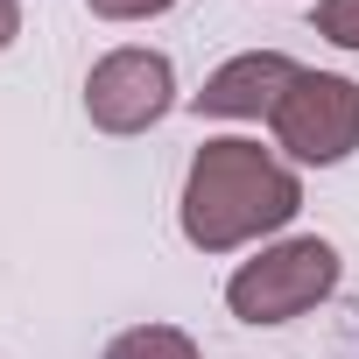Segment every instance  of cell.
I'll use <instances>...</instances> for the list:
<instances>
[{"label": "cell", "instance_id": "1", "mask_svg": "<svg viewBox=\"0 0 359 359\" xmlns=\"http://www.w3.org/2000/svg\"><path fill=\"white\" fill-rule=\"evenodd\" d=\"M303 212V184L282 155H268L261 141H205L191 155V176H184V240L198 254H233L261 233H282L289 219Z\"/></svg>", "mask_w": 359, "mask_h": 359}, {"label": "cell", "instance_id": "2", "mask_svg": "<svg viewBox=\"0 0 359 359\" xmlns=\"http://www.w3.org/2000/svg\"><path fill=\"white\" fill-rule=\"evenodd\" d=\"M338 275H345L338 247L317 240V233H296V240H275V247H261L254 261L233 268L226 310H233L240 324H289V317L317 310V303L338 289Z\"/></svg>", "mask_w": 359, "mask_h": 359}, {"label": "cell", "instance_id": "3", "mask_svg": "<svg viewBox=\"0 0 359 359\" xmlns=\"http://www.w3.org/2000/svg\"><path fill=\"white\" fill-rule=\"evenodd\" d=\"M268 127L296 162L331 169V162H345L359 148V85L338 78V71H303L282 92V106L268 113Z\"/></svg>", "mask_w": 359, "mask_h": 359}, {"label": "cell", "instance_id": "4", "mask_svg": "<svg viewBox=\"0 0 359 359\" xmlns=\"http://www.w3.org/2000/svg\"><path fill=\"white\" fill-rule=\"evenodd\" d=\"M176 106V71L162 50H106L85 78V113L99 134H148Z\"/></svg>", "mask_w": 359, "mask_h": 359}, {"label": "cell", "instance_id": "5", "mask_svg": "<svg viewBox=\"0 0 359 359\" xmlns=\"http://www.w3.org/2000/svg\"><path fill=\"white\" fill-rule=\"evenodd\" d=\"M296 78H303L296 57H282V50H247V57L219 64V71L205 78V92H191V113H198V120H261V113L282 106V92H289Z\"/></svg>", "mask_w": 359, "mask_h": 359}, {"label": "cell", "instance_id": "6", "mask_svg": "<svg viewBox=\"0 0 359 359\" xmlns=\"http://www.w3.org/2000/svg\"><path fill=\"white\" fill-rule=\"evenodd\" d=\"M106 359H198V338L176 324H134L106 345Z\"/></svg>", "mask_w": 359, "mask_h": 359}, {"label": "cell", "instance_id": "7", "mask_svg": "<svg viewBox=\"0 0 359 359\" xmlns=\"http://www.w3.org/2000/svg\"><path fill=\"white\" fill-rule=\"evenodd\" d=\"M317 36L338 50H359V0H317Z\"/></svg>", "mask_w": 359, "mask_h": 359}, {"label": "cell", "instance_id": "8", "mask_svg": "<svg viewBox=\"0 0 359 359\" xmlns=\"http://www.w3.org/2000/svg\"><path fill=\"white\" fill-rule=\"evenodd\" d=\"M162 8H176V0H92L99 22H148V15H162Z\"/></svg>", "mask_w": 359, "mask_h": 359}, {"label": "cell", "instance_id": "9", "mask_svg": "<svg viewBox=\"0 0 359 359\" xmlns=\"http://www.w3.org/2000/svg\"><path fill=\"white\" fill-rule=\"evenodd\" d=\"M22 36V0H0V50Z\"/></svg>", "mask_w": 359, "mask_h": 359}]
</instances>
